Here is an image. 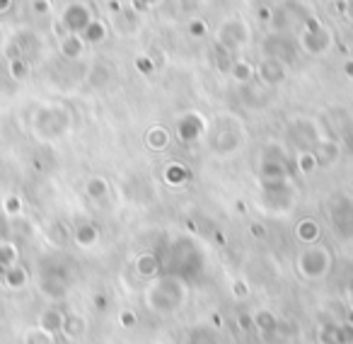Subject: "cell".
<instances>
[{
  "label": "cell",
  "instance_id": "6da1fadb",
  "mask_svg": "<svg viewBox=\"0 0 353 344\" xmlns=\"http://www.w3.org/2000/svg\"><path fill=\"white\" fill-rule=\"evenodd\" d=\"M187 300V281L179 274H162L148 286L145 305L150 313L172 315L182 308Z\"/></svg>",
  "mask_w": 353,
  "mask_h": 344
},
{
  "label": "cell",
  "instance_id": "7a4b0ae2",
  "mask_svg": "<svg viewBox=\"0 0 353 344\" xmlns=\"http://www.w3.org/2000/svg\"><path fill=\"white\" fill-rule=\"evenodd\" d=\"M70 124H73V117H70V109L63 104H41L32 114V133L46 143L63 138L70 131Z\"/></svg>",
  "mask_w": 353,
  "mask_h": 344
},
{
  "label": "cell",
  "instance_id": "3957f363",
  "mask_svg": "<svg viewBox=\"0 0 353 344\" xmlns=\"http://www.w3.org/2000/svg\"><path fill=\"white\" fill-rule=\"evenodd\" d=\"M295 269L307 281L324 279L329 274V269H332V252L324 245H307L295 257Z\"/></svg>",
  "mask_w": 353,
  "mask_h": 344
},
{
  "label": "cell",
  "instance_id": "277c9868",
  "mask_svg": "<svg viewBox=\"0 0 353 344\" xmlns=\"http://www.w3.org/2000/svg\"><path fill=\"white\" fill-rule=\"evenodd\" d=\"M216 44H218V49L232 54V51L250 44V30H247V25L242 20H228V22H223L221 30H218Z\"/></svg>",
  "mask_w": 353,
  "mask_h": 344
},
{
  "label": "cell",
  "instance_id": "5b68a950",
  "mask_svg": "<svg viewBox=\"0 0 353 344\" xmlns=\"http://www.w3.org/2000/svg\"><path fill=\"white\" fill-rule=\"evenodd\" d=\"M329 218L332 228L339 238L351 240L353 238V199L351 197H336L329 207Z\"/></svg>",
  "mask_w": 353,
  "mask_h": 344
},
{
  "label": "cell",
  "instance_id": "8992f818",
  "mask_svg": "<svg viewBox=\"0 0 353 344\" xmlns=\"http://www.w3.org/2000/svg\"><path fill=\"white\" fill-rule=\"evenodd\" d=\"M298 46L310 56H324L334 46V35L324 25L317 27V30H300Z\"/></svg>",
  "mask_w": 353,
  "mask_h": 344
},
{
  "label": "cell",
  "instance_id": "52a82bcc",
  "mask_svg": "<svg viewBox=\"0 0 353 344\" xmlns=\"http://www.w3.org/2000/svg\"><path fill=\"white\" fill-rule=\"evenodd\" d=\"M92 10H90L88 3H80V0H75V3H68V6L63 8V12H61V25L65 27V32L68 35H83L85 27L92 22Z\"/></svg>",
  "mask_w": 353,
  "mask_h": 344
},
{
  "label": "cell",
  "instance_id": "ba28073f",
  "mask_svg": "<svg viewBox=\"0 0 353 344\" xmlns=\"http://www.w3.org/2000/svg\"><path fill=\"white\" fill-rule=\"evenodd\" d=\"M310 12L303 10V6H298V3H283L281 8H276L274 12H271V17H274V27L279 35H283L285 30H290V27H303L305 17H307Z\"/></svg>",
  "mask_w": 353,
  "mask_h": 344
},
{
  "label": "cell",
  "instance_id": "9c48e42d",
  "mask_svg": "<svg viewBox=\"0 0 353 344\" xmlns=\"http://www.w3.org/2000/svg\"><path fill=\"white\" fill-rule=\"evenodd\" d=\"M242 141H245L242 128L221 124L218 131L213 133V151H216L218 155H232L237 148H242Z\"/></svg>",
  "mask_w": 353,
  "mask_h": 344
},
{
  "label": "cell",
  "instance_id": "30bf717a",
  "mask_svg": "<svg viewBox=\"0 0 353 344\" xmlns=\"http://www.w3.org/2000/svg\"><path fill=\"white\" fill-rule=\"evenodd\" d=\"M254 78L259 80L264 88L281 85L285 80V64L279 59H269V56H266V59L254 68Z\"/></svg>",
  "mask_w": 353,
  "mask_h": 344
},
{
  "label": "cell",
  "instance_id": "8fae6325",
  "mask_svg": "<svg viewBox=\"0 0 353 344\" xmlns=\"http://www.w3.org/2000/svg\"><path fill=\"white\" fill-rule=\"evenodd\" d=\"M290 138L300 146V151H312V146L319 141V131H317V124L307 122V119H295L290 124Z\"/></svg>",
  "mask_w": 353,
  "mask_h": 344
},
{
  "label": "cell",
  "instance_id": "7c38bea8",
  "mask_svg": "<svg viewBox=\"0 0 353 344\" xmlns=\"http://www.w3.org/2000/svg\"><path fill=\"white\" fill-rule=\"evenodd\" d=\"M203 128H206L203 126V117H199L196 112H187L176 122V136L182 143H194L201 138Z\"/></svg>",
  "mask_w": 353,
  "mask_h": 344
},
{
  "label": "cell",
  "instance_id": "4fadbf2b",
  "mask_svg": "<svg viewBox=\"0 0 353 344\" xmlns=\"http://www.w3.org/2000/svg\"><path fill=\"white\" fill-rule=\"evenodd\" d=\"M63 320H65V310L59 305H49V308L41 310L39 320H37V327L41 332L51 334V337H59L61 329H63Z\"/></svg>",
  "mask_w": 353,
  "mask_h": 344
},
{
  "label": "cell",
  "instance_id": "5bb4252c",
  "mask_svg": "<svg viewBox=\"0 0 353 344\" xmlns=\"http://www.w3.org/2000/svg\"><path fill=\"white\" fill-rule=\"evenodd\" d=\"M319 342L322 344H353V325H324L319 332Z\"/></svg>",
  "mask_w": 353,
  "mask_h": 344
},
{
  "label": "cell",
  "instance_id": "9a60e30c",
  "mask_svg": "<svg viewBox=\"0 0 353 344\" xmlns=\"http://www.w3.org/2000/svg\"><path fill=\"white\" fill-rule=\"evenodd\" d=\"M310 153L314 155V162H317V167H332L334 162L339 160V143L336 141H329V138H319Z\"/></svg>",
  "mask_w": 353,
  "mask_h": 344
},
{
  "label": "cell",
  "instance_id": "2e32d148",
  "mask_svg": "<svg viewBox=\"0 0 353 344\" xmlns=\"http://www.w3.org/2000/svg\"><path fill=\"white\" fill-rule=\"evenodd\" d=\"M59 51H61V56H63L65 61H78V59H83V54H85V41H83V37H80V35H68V32H65V35L61 37Z\"/></svg>",
  "mask_w": 353,
  "mask_h": 344
},
{
  "label": "cell",
  "instance_id": "e0dca14e",
  "mask_svg": "<svg viewBox=\"0 0 353 344\" xmlns=\"http://www.w3.org/2000/svg\"><path fill=\"white\" fill-rule=\"evenodd\" d=\"M3 286H6L8 291H22L27 289V284H30V271L25 269L22 265H15L10 267V269L3 271Z\"/></svg>",
  "mask_w": 353,
  "mask_h": 344
},
{
  "label": "cell",
  "instance_id": "ac0fdd59",
  "mask_svg": "<svg viewBox=\"0 0 353 344\" xmlns=\"http://www.w3.org/2000/svg\"><path fill=\"white\" fill-rule=\"evenodd\" d=\"M85 329H88V320H85V315L65 313L63 329H61V334H63L68 342H75V339H80L85 334Z\"/></svg>",
  "mask_w": 353,
  "mask_h": 344
},
{
  "label": "cell",
  "instance_id": "d6986e66",
  "mask_svg": "<svg viewBox=\"0 0 353 344\" xmlns=\"http://www.w3.org/2000/svg\"><path fill=\"white\" fill-rule=\"evenodd\" d=\"M252 325H254V327L259 329L264 337L279 334V329H281V320L276 318V313H271V310H266V308H261L259 313H254V318H252Z\"/></svg>",
  "mask_w": 353,
  "mask_h": 344
},
{
  "label": "cell",
  "instance_id": "ffe728a7",
  "mask_svg": "<svg viewBox=\"0 0 353 344\" xmlns=\"http://www.w3.org/2000/svg\"><path fill=\"white\" fill-rule=\"evenodd\" d=\"M293 51H295V46L290 44L283 35L271 37V39L266 41V54H269V59H279V61H283V64H285V61H290Z\"/></svg>",
  "mask_w": 353,
  "mask_h": 344
},
{
  "label": "cell",
  "instance_id": "44dd1931",
  "mask_svg": "<svg viewBox=\"0 0 353 344\" xmlns=\"http://www.w3.org/2000/svg\"><path fill=\"white\" fill-rule=\"evenodd\" d=\"M184 344H218V334L211 325H196L187 332Z\"/></svg>",
  "mask_w": 353,
  "mask_h": 344
},
{
  "label": "cell",
  "instance_id": "7402d4cb",
  "mask_svg": "<svg viewBox=\"0 0 353 344\" xmlns=\"http://www.w3.org/2000/svg\"><path fill=\"white\" fill-rule=\"evenodd\" d=\"M73 240H75V245L85 247V250H88V247H94L99 240L97 226H92V223H80V226L73 231Z\"/></svg>",
  "mask_w": 353,
  "mask_h": 344
},
{
  "label": "cell",
  "instance_id": "603a6c76",
  "mask_svg": "<svg viewBox=\"0 0 353 344\" xmlns=\"http://www.w3.org/2000/svg\"><path fill=\"white\" fill-rule=\"evenodd\" d=\"M295 236H298V240L305 242V245H314V242L319 240L317 221H312V218H303V221L295 226Z\"/></svg>",
  "mask_w": 353,
  "mask_h": 344
},
{
  "label": "cell",
  "instance_id": "cb8c5ba5",
  "mask_svg": "<svg viewBox=\"0 0 353 344\" xmlns=\"http://www.w3.org/2000/svg\"><path fill=\"white\" fill-rule=\"evenodd\" d=\"M20 265V247L10 240L0 242V271L10 269V267Z\"/></svg>",
  "mask_w": 353,
  "mask_h": 344
},
{
  "label": "cell",
  "instance_id": "d4e9b609",
  "mask_svg": "<svg viewBox=\"0 0 353 344\" xmlns=\"http://www.w3.org/2000/svg\"><path fill=\"white\" fill-rule=\"evenodd\" d=\"M162 269V262L157 255H152V252H145V255H141L136 260V271L141 276H157Z\"/></svg>",
  "mask_w": 353,
  "mask_h": 344
},
{
  "label": "cell",
  "instance_id": "484cf974",
  "mask_svg": "<svg viewBox=\"0 0 353 344\" xmlns=\"http://www.w3.org/2000/svg\"><path fill=\"white\" fill-rule=\"evenodd\" d=\"M83 41H85V46H94V44H102L104 39H107V27L102 25L99 20H92L88 27H85V32L83 35Z\"/></svg>",
  "mask_w": 353,
  "mask_h": 344
},
{
  "label": "cell",
  "instance_id": "4316f807",
  "mask_svg": "<svg viewBox=\"0 0 353 344\" xmlns=\"http://www.w3.org/2000/svg\"><path fill=\"white\" fill-rule=\"evenodd\" d=\"M85 194H88L92 202H102L109 194V182L104 178H90L85 182Z\"/></svg>",
  "mask_w": 353,
  "mask_h": 344
},
{
  "label": "cell",
  "instance_id": "83f0119b",
  "mask_svg": "<svg viewBox=\"0 0 353 344\" xmlns=\"http://www.w3.org/2000/svg\"><path fill=\"white\" fill-rule=\"evenodd\" d=\"M228 73H230L240 85H247V83H252V78H254V66L247 64V61H237L235 59Z\"/></svg>",
  "mask_w": 353,
  "mask_h": 344
},
{
  "label": "cell",
  "instance_id": "f1b7e54d",
  "mask_svg": "<svg viewBox=\"0 0 353 344\" xmlns=\"http://www.w3.org/2000/svg\"><path fill=\"white\" fill-rule=\"evenodd\" d=\"M12 41H15V46L20 49L22 56L30 54V51L34 49V46H39V37H37L32 30H20L15 37H12Z\"/></svg>",
  "mask_w": 353,
  "mask_h": 344
},
{
  "label": "cell",
  "instance_id": "f546056e",
  "mask_svg": "<svg viewBox=\"0 0 353 344\" xmlns=\"http://www.w3.org/2000/svg\"><path fill=\"white\" fill-rule=\"evenodd\" d=\"M30 61L25 59V56H20V59H10L8 61V73H10L12 80H27V75H30Z\"/></svg>",
  "mask_w": 353,
  "mask_h": 344
},
{
  "label": "cell",
  "instance_id": "4dcf8cb0",
  "mask_svg": "<svg viewBox=\"0 0 353 344\" xmlns=\"http://www.w3.org/2000/svg\"><path fill=\"white\" fill-rule=\"evenodd\" d=\"M22 209H25V204H22L20 194H6L3 197V213L8 218H17L22 213Z\"/></svg>",
  "mask_w": 353,
  "mask_h": 344
},
{
  "label": "cell",
  "instance_id": "1f68e13d",
  "mask_svg": "<svg viewBox=\"0 0 353 344\" xmlns=\"http://www.w3.org/2000/svg\"><path fill=\"white\" fill-rule=\"evenodd\" d=\"M145 141L152 151H160V148L167 146V131L162 126H152L150 131L145 133Z\"/></svg>",
  "mask_w": 353,
  "mask_h": 344
},
{
  "label": "cell",
  "instance_id": "d6a6232c",
  "mask_svg": "<svg viewBox=\"0 0 353 344\" xmlns=\"http://www.w3.org/2000/svg\"><path fill=\"white\" fill-rule=\"evenodd\" d=\"M54 342H56V337H51V334L41 332L39 327H34L25 334V342L22 344H54Z\"/></svg>",
  "mask_w": 353,
  "mask_h": 344
},
{
  "label": "cell",
  "instance_id": "836d02e7",
  "mask_svg": "<svg viewBox=\"0 0 353 344\" xmlns=\"http://www.w3.org/2000/svg\"><path fill=\"white\" fill-rule=\"evenodd\" d=\"M298 170L305 172V175H310V172L317 170V162H314V155L310 151H300L298 153Z\"/></svg>",
  "mask_w": 353,
  "mask_h": 344
},
{
  "label": "cell",
  "instance_id": "e575fe53",
  "mask_svg": "<svg viewBox=\"0 0 353 344\" xmlns=\"http://www.w3.org/2000/svg\"><path fill=\"white\" fill-rule=\"evenodd\" d=\"M165 178H167V182H172V184H182L184 180L189 178V172L184 170L182 165H170L165 172Z\"/></svg>",
  "mask_w": 353,
  "mask_h": 344
},
{
  "label": "cell",
  "instance_id": "d590c367",
  "mask_svg": "<svg viewBox=\"0 0 353 344\" xmlns=\"http://www.w3.org/2000/svg\"><path fill=\"white\" fill-rule=\"evenodd\" d=\"M92 308L99 310V313H104L109 308V296L104 291H94L92 294Z\"/></svg>",
  "mask_w": 353,
  "mask_h": 344
},
{
  "label": "cell",
  "instance_id": "8d00e7d4",
  "mask_svg": "<svg viewBox=\"0 0 353 344\" xmlns=\"http://www.w3.org/2000/svg\"><path fill=\"white\" fill-rule=\"evenodd\" d=\"M232 296H235L237 300H245V298H250V286H247L245 281L235 279V281H232Z\"/></svg>",
  "mask_w": 353,
  "mask_h": 344
},
{
  "label": "cell",
  "instance_id": "74e56055",
  "mask_svg": "<svg viewBox=\"0 0 353 344\" xmlns=\"http://www.w3.org/2000/svg\"><path fill=\"white\" fill-rule=\"evenodd\" d=\"M32 10H34V15H49L51 0H32Z\"/></svg>",
  "mask_w": 353,
  "mask_h": 344
},
{
  "label": "cell",
  "instance_id": "f35d334b",
  "mask_svg": "<svg viewBox=\"0 0 353 344\" xmlns=\"http://www.w3.org/2000/svg\"><path fill=\"white\" fill-rule=\"evenodd\" d=\"M119 323H121L123 327H136V313H133V310H121Z\"/></svg>",
  "mask_w": 353,
  "mask_h": 344
},
{
  "label": "cell",
  "instance_id": "ab89813d",
  "mask_svg": "<svg viewBox=\"0 0 353 344\" xmlns=\"http://www.w3.org/2000/svg\"><path fill=\"white\" fill-rule=\"evenodd\" d=\"M189 32H192L194 37H203V35H206V22H203V20H192V22H189Z\"/></svg>",
  "mask_w": 353,
  "mask_h": 344
},
{
  "label": "cell",
  "instance_id": "60d3db41",
  "mask_svg": "<svg viewBox=\"0 0 353 344\" xmlns=\"http://www.w3.org/2000/svg\"><path fill=\"white\" fill-rule=\"evenodd\" d=\"M136 68L141 70V73H152V68H155V66H152V61L145 59V56H138V59H136Z\"/></svg>",
  "mask_w": 353,
  "mask_h": 344
},
{
  "label": "cell",
  "instance_id": "b9f144b4",
  "mask_svg": "<svg viewBox=\"0 0 353 344\" xmlns=\"http://www.w3.org/2000/svg\"><path fill=\"white\" fill-rule=\"evenodd\" d=\"M160 0H131V6H136V10H145L150 6H157Z\"/></svg>",
  "mask_w": 353,
  "mask_h": 344
},
{
  "label": "cell",
  "instance_id": "7bdbcfd3",
  "mask_svg": "<svg viewBox=\"0 0 353 344\" xmlns=\"http://www.w3.org/2000/svg\"><path fill=\"white\" fill-rule=\"evenodd\" d=\"M250 231H252V236H256V238H266L264 226H259V223H252V226H250Z\"/></svg>",
  "mask_w": 353,
  "mask_h": 344
},
{
  "label": "cell",
  "instance_id": "ee69618b",
  "mask_svg": "<svg viewBox=\"0 0 353 344\" xmlns=\"http://www.w3.org/2000/svg\"><path fill=\"white\" fill-rule=\"evenodd\" d=\"M343 73H346L348 78H353V59H348L346 64H343Z\"/></svg>",
  "mask_w": 353,
  "mask_h": 344
},
{
  "label": "cell",
  "instance_id": "f6af8a7d",
  "mask_svg": "<svg viewBox=\"0 0 353 344\" xmlns=\"http://www.w3.org/2000/svg\"><path fill=\"white\" fill-rule=\"evenodd\" d=\"M12 8V0H0V15H3V12H8Z\"/></svg>",
  "mask_w": 353,
  "mask_h": 344
},
{
  "label": "cell",
  "instance_id": "bcb514c9",
  "mask_svg": "<svg viewBox=\"0 0 353 344\" xmlns=\"http://www.w3.org/2000/svg\"><path fill=\"white\" fill-rule=\"evenodd\" d=\"M109 10H112V12H119V10H121V6H119L117 0H109Z\"/></svg>",
  "mask_w": 353,
  "mask_h": 344
},
{
  "label": "cell",
  "instance_id": "7dc6e473",
  "mask_svg": "<svg viewBox=\"0 0 353 344\" xmlns=\"http://www.w3.org/2000/svg\"><path fill=\"white\" fill-rule=\"evenodd\" d=\"M346 15L353 20V0H346Z\"/></svg>",
  "mask_w": 353,
  "mask_h": 344
}]
</instances>
